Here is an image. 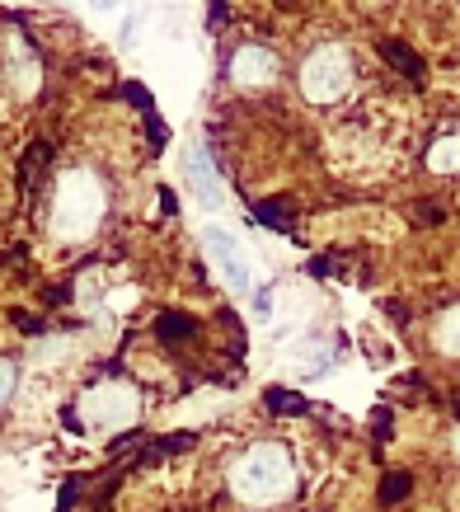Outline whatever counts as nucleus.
Segmentation results:
<instances>
[{
    "mask_svg": "<svg viewBox=\"0 0 460 512\" xmlns=\"http://www.w3.org/2000/svg\"><path fill=\"white\" fill-rule=\"evenodd\" d=\"M207 245H212V254L221 259V268H226L230 287H240V292H245V287H249V273H245V264H240V249L226 245V235H221V231L207 235Z\"/></svg>",
    "mask_w": 460,
    "mask_h": 512,
    "instance_id": "1",
    "label": "nucleus"
},
{
    "mask_svg": "<svg viewBox=\"0 0 460 512\" xmlns=\"http://www.w3.org/2000/svg\"><path fill=\"white\" fill-rule=\"evenodd\" d=\"M268 409H277V414H306V400H301V395H287V390H273V395H268Z\"/></svg>",
    "mask_w": 460,
    "mask_h": 512,
    "instance_id": "4",
    "label": "nucleus"
},
{
    "mask_svg": "<svg viewBox=\"0 0 460 512\" xmlns=\"http://www.w3.org/2000/svg\"><path fill=\"white\" fill-rule=\"evenodd\" d=\"M381 52L399 66V71H404V76H414V80H418V57H414V52H404L399 43H381Z\"/></svg>",
    "mask_w": 460,
    "mask_h": 512,
    "instance_id": "3",
    "label": "nucleus"
},
{
    "mask_svg": "<svg viewBox=\"0 0 460 512\" xmlns=\"http://www.w3.org/2000/svg\"><path fill=\"white\" fill-rule=\"evenodd\" d=\"M254 212H259L263 221H273L277 231H292V212H287V202H259Z\"/></svg>",
    "mask_w": 460,
    "mask_h": 512,
    "instance_id": "2",
    "label": "nucleus"
},
{
    "mask_svg": "<svg viewBox=\"0 0 460 512\" xmlns=\"http://www.w3.org/2000/svg\"><path fill=\"white\" fill-rule=\"evenodd\" d=\"M409 489V475H390V484H385V498H399Z\"/></svg>",
    "mask_w": 460,
    "mask_h": 512,
    "instance_id": "5",
    "label": "nucleus"
}]
</instances>
